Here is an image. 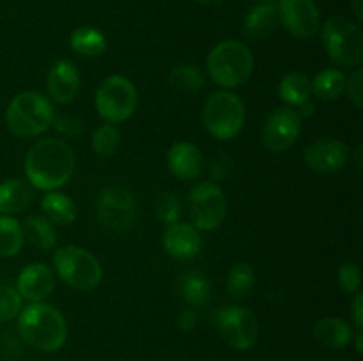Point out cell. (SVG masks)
<instances>
[{
    "instance_id": "f1b7e54d",
    "label": "cell",
    "mask_w": 363,
    "mask_h": 361,
    "mask_svg": "<svg viewBox=\"0 0 363 361\" xmlns=\"http://www.w3.org/2000/svg\"><path fill=\"white\" fill-rule=\"evenodd\" d=\"M21 223L9 214L0 216V257H14L23 246Z\"/></svg>"
},
{
    "instance_id": "3957f363",
    "label": "cell",
    "mask_w": 363,
    "mask_h": 361,
    "mask_svg": "<svg viewBox=\"0 0 363 361\" xmlns=\"http://www.w3.org/2000/svg\"><path fill=\"white\" fill-rule=\"evenodd\" d=\"M208 74L216 85L236 88L250 80L255 60L250 48L240 41H222L209 52L206 60Z\"/></svg>"
},
{
    "instance_id": "4316f807",
    "label": "cell",
    "mask_w": 363,
    "mask_h": 361,
    "mask_svg": "<svg viewBox=\"0 0 363 361\" xmlns=\"http://www.w3.org/2000/svg\"><path fill=\"white\" fill-rule=\"evenodd\" d=\"M25 239L41 250H52L57 243V232L52 223L43 216H28L21 225Z\"/></svg>"
},
{
    "instance_id": "83f0119b",
    "label": "cell",
    "mask_w": 363,
    "mask_h": 361,
    "mask_svg": "<svg viewBox=\"0 0 363 361\" xmlns=\"http://www.w3.org/2000/svg\"><path fill=\"white\" fill-rule=\"evenodd\" d=\"M169 84L177 92L191 94V92H199L204 87L206 76L194 64H177L170 69Z\"/></svg>"
},
{
    "instance_id": "1f68e13d",
    "label": "cell",
    "mask_w": 363,
    "mask_h": 361,
    "mask_svg": "<svg viewBox=\"0 0 363 361\" xmlns=\"http://www.w3.org/2000/svg\"><path fill=\"white\" fill-rule=\"evenodd\" d=\"M21 296L14 287L0 283V322H7L21 311Z\"/></svg>"
},
{
    "instance_id": "ac0fdd59",
    "label": "cell",
    "mask_w": 363,
    "mask_h": 361,
    "mask_svg": "<svg viewBox=\"0 0 363 361\" xmlns=\"http://www.w3.org/2000/svg\"><path fill=\"white\" fill-rule=\"evenodd\" d=\"M169 170L181 180L197 179L204 168V158L197 145L190 142H176L167 152Z\"/></svg>"
},
{
    "instance_id": "60d3db41",
    "label": "cell",
    "mask_w": 363,
    "mask_h": 361,
    "mask_svg": "<svg viewBox=\"0 0 363 361\" xmlns=\"http://www.w3.org/2000/svg\"><path fill=\"white\" fill-rule=\"evenodd\" d=\"M353 11L357 14V20L362 21L363 20V4L362 0H353Z\"/></svg>"
},
{
    "instance_id": "8fae6325",
    "label": "cell",
    "mask_w": 363,
    "mask_h": 361,
    "mask_svg": "<svg viewBox=\"0 0 363 361\" xmlns=\"http://www.w3.org/2000/svg\"><path fill=\"white\" fill-rule=\"evenodd\" d=\"M190 214L197 230H215L227 216V198L216 183H201L188 195Z\"/></svg>"
},
{
    "instance_id": "5b68a950",
    "label": "cell",
    "mask_w": 363,
    "mask_h": 361,
    "mask_svg": "<svg viewBox=\"0 0 363 361\" xmlns=\"http://www.w3.org/2000/svg\"><path fill=\"white\" fill-rule=\"evenodd\" d=\"M323 46L340 67H357L363 59V32L350 18L332 16L323 25Z\"/></svg>"
},
{
    "instance_id": "ffe728a7",
    "label": "cell",
    "mask_w": 363,
    "mask_h": 361,
    "mask_svg": "<svg viewBox=\"0 0 363 361\" xmlns=\"http://www.w3.org/2000/svg\"><path fill=\"white\" fill-rule=\"evenodd\" d=\"M34 202V188L21 179H9L0 184V212L16 214L28 209Z\"/></svg>"
},
{
    "instance_id": "d4e9b609",
    "label": "cell",
    "mask_w": 363,
    "mask_h": 361,
    "mask_svg": "<svg viewBox=\"0 0 363 361\" xmlns=\"http://www.w3.org/2000/svg\"><path fill=\"white\" fill-rule=\"evenodd\" d=\"M312 94L321 101H335L344 94L346 88V74L340 69L330 67L323 69L321 73L315 74L314 80H311Z\"/></svg>"
},
{
    "instance_id": "d590c367",
    "label": "cell",
    "mask_w": 363,
    "mask_h": 361,
    "mask_svg": "<svg viewBox=\"0 0 363 361\" xmlns=\"http://www.w3.org/2000/svg\"><path fill=\"white\" fill-rule=\"evenodd\" d=\"M52 124L57 130V133L64 134V137L67 138H77L84 133V124H82V120H78L77 117L73 115H67V113L53 117Z\"/></svg>"
},
{
    "instance_id": "ab89813d",
    "label": "cell",
    "mask_w": 363,
    "mask_h": 361,
    "mask_svg": "<svg viewBox=\"0 0 363 361\" xmlns=\"http://www.w3.org/2000/svg\"><path fill=\"white\" fill-rule=\"evenodd\" d=\"M298 108H300V110H296L298 115H300V117H307V119L315 113V105L311 101V99H308L307 103H303V105L298 106Z\"/></svg>"
},
{
    "instance_id": "52a82bcc",
    "label": "cell",
    "mask_w": 363,
    "mask_h": 361,
    "mask_svg": "<svg viewBox=\"0 0 363 361\" xmlns=\"http://www.w3.org/2000/svg\"><path fill=\"white\" fill-rule=\"evenodd\" d=\"M57 275L66 285L77 290H92L103 278V269L98 258L80 246H64L53 255Z\"/></svg>"
},
{
    "instance_id": "f6af8a7d",
    "label": "cell",
    "mask_w": 363,
    "mask_h": 361,
    "mask_svg": "<svg viewBox=\"0 0 363 361\" xmlns=\"http://www.w3.org/2000/svg\"><path fill=\"white\" fill-rule=\"evenodd\" d=\"M259 4H275V0H257Z\"/></svg>"
},
{
    "instance_id": "d6a6232c",
    "label": "cell",
    "mask_w": 363,
    "mask_h": 361,
    "mask_svg": "<svg viewBox=\"0 0 363 361\" xmlns=\"http://www.w3.org/2000/svg\"><path fill=\"white\" fill-rule=\"evenodd\" d=\"M156 218L167 227L177 223L181 218V202L174 193H162L156 200Z\"/></svg>"
},
{
    "instance_id": "2e32d148",
    "label": "cell",
    "mask_w": 363,
    "mask_h": 361,
    "mask_svg": "<svg viewBox=\"0 0 363 361\" xmlns=\"http://www.w3.org/2000/svg\"><path fill=\"white\" fill-rule=\"evenodd\" d=\"M163 248L177 260H191L202 250V237L190 223H172L163 232Z\"/></svg>"
},
{
    "instance_id": "30bf717a",
    "label": "cell",
    "mask_w": 363,
    "mask_h": 361,
    "mask_svg": "<svg viewBox=\"0 0 363 361\" xmlns=\"http://www.w3.org/2000/svg\"><path fill=\"white\" fill-rule=\"evenodd\" d=\"M96 214L105 229L124 232L131 229L137 219V200L126 188L110 186L99 193L96 202Z\"/></svg>"
},
{
    "instance_id": "d6986e66",
    "label": "cell",
    "mask_w": 363,
    "mask_h": 361,
    "mask_svg": "<svg viewBox=\"0 0 363 361\" xmlns=\"http://www.w3.org/2000/svg\"><path fill=\"white\" fill-rule=\"evenodd\" d=\"M279 25V9L275 4H257L248 11L243 21V34L248 39H264Z\"/></svg>"
},
{
    "instance_id": "6da1fadb",
    "label": "cell",
    "mask_w": 363,
    "mask_h": 361,
    "mask_svg": "<svg viewBox=\"0 0 363 361\" xmlns=\"http://www.w3.org/2000/svg\"><path fill=\"white\" fill-rule=\"evenodd\" d=\"M73 172V151L59 138H41L25 156V176L38 190L55 191L71 179Z\"/></svg>"
},
{
    "instance_id": "f35d334b",
    "label": "cell",
    "mask_w": 363,
    "mask_h": 361,
    "mask_svg": "<svg viewBox=\"0 0 363 361\" xmlns=\"http://www.w3.org/2000/svg\"><path fill=\"white\" fill-rule=\"evenodd\" d=\"M351 314H353V322L358 328V331H362L363 328V294L357 292V297L353 301V308H351Z\"/></svg>"
},
{
    "instance_id": "8992f818",
    "label": "cell",
    "mask_w": 363,
    "mask_h": 361,
    "mask_svg": "<svg viewBox=\"0 0 363 361\" xmlns=\"http://www.w3.org/2000/svg\"><path fill=\"white\" fill-rule=\"evenodd\" d=\"M245 105L240 96L220 91L209 96L202 108V122L206 130L218 140H230L243 130Z\"/></svg>"
},
{
    "instance_id": "cb8c5ba5",
    "label": "cell",
    "mask_w": 363,
    "mask_h": 361,
    "mask_svg": "<svg viewBox=\"0 0 363 361\" xmlns=\"http://www.w3.org/2000/svg\"><path fill=\"white\" fill-rule=\"evenodd\" d=\"M71 50L82 57H99L108 48L105 34L94 27H78L71 32Z\"/></svg>"
},
{
    "instance_id": "e575fe53",
    "label": "cell",
    "mask_w": 363,
    "mask_h": 361,
    "mask_svg": "<svg viewBox=\"0 0 363 361\" xmlns=\"http://www.w3.org/2000/svg\"><path fill=\"white\" fill-rule=\"evenodd\" d=\"M234 172V161L229 154L225 152H218L215 158L209 163V173H211V179L220 183V180H227Z\"/></svg>"
},
{
    "instance_id": "484cf974",
    "label": "cell",
    "mask_w": 363,
    "mask_h": 361,
    "mask_svg": "<svg viewBox=\"0 0 363 361\" xmlns=\"http://www.w3.org/2000/svg\"><path fill=\"white\" fill-rule=\"evenodd\" d=\"M279 96L284 103L293 108V106H300L307 103L312 96L311 78L305 73L294 71V73L286 74L279 85Z\"/></svg>"
},
{
    "instance_id": "74e56055",
    "label": "cell",
    "mask_w": 363,
    "mask_h": 361,
    "mask_svg": "<svg viewBox=\"0 0 363 361\" xmlns=\"http://www.w3.org/2000/svg\"><path fill=\"white\" fill-rule=\"evenodd\" d=\"M176 326L181 331H191L197 326V314H195L194 308H184V310L179 311L176 319Z\"/></svg>"
},
{
    "instance_id": "4fadbf2b",
    "label": "cell",
    "mask_w": 363,
    "mask_h": 361,
    "mask_svg": "<svg viewBox=\"0 0 363 361\" xmlns=\"http://www.w3.org/2000/svg\"><path fill=\"white\" fill-rule=\"evenodd\" d=\"M279 20L298 39H312L319 32L321 18L314 0H280Z\"/></svg>"
},
{
    "instance_id": "277c9868",
    "label": "cell",
    "mask_w": 363,
    "mask_h": 361,
    "mask_svg": "<svg viewBox=\"0 0 363 361\" xmlns=\"http://www.w3.org/2000/svg\"><path fill=\"white\" fill-rule=\"evenodd\" d=\"M53 106L46 96L35 91L14 96L6 108V126L14 137L34 138L45 133L53 122Z\"/></svg>"
},
{
    "instance_id": "7c38bea8",
    "label": "cell",
    "mask_w": 363,
    "mask_h": 361,
    "mask_svg": "<svg viewBox=\"0 0 363 361\" xmlns=\"http://www.w3.org/2000/svg\"><path fill=\"white\" fill-rule=\"evenodd\" d=\"M301 117L291 106L273 110L262 124V144L269 152H286L298 142Z\"/></svg>"
},
{
    "instance_id": "7a4b0ae2",
    "label": "cell",
    "mask_w": 363,
    "mask_h": 361,
    "mask_svg": "<svg viewBox=\"0 0 363 361\" xmlns=\"http://www.w3.org/2000/svg\"><path fill=\"white\" fill-rule=\"evenodd\" d=\"M18 331L25 343L43 353L59 350L67 338L66 319L55 306L46 303H32L21 308Z\"/></svg>"
},
{
    "instance_id": "603a6c76",
    "label": "cell",
    "mask_w": 363,
    "mask_h": 361,
    "mask_svg": "<svg viewBox=\"0 0 363 361\" xmlns=\"http://www.w3.org/2000/svg\"><path fill=\"white\" fill-rule=\"evenodd\" d=\"M45 218L55 225H71L78 218V209L73 198L60 191H48L41 200Z\"/></svg>"
},
{
    "instance_id": "e0dca14e",
    "label": "cell",
    "mask_w": 363,
    "mask_h": 361,
    "mask_svg": "<svg viewBox=\"0 0 363 361\" xmlns=\"http://www.w3.org/2000/svg\"><path fill=\"white\" fill-rule=\"evenodd\" d=\"M55 289V276L48 265L35 262L28 264L23 271L18 275L16 290L21 299H27L30 303H41Z\"/></svg>"
},
{
    "instance_id": "f546056e",
    "label": "cell",
    "mask_w": 363,
    "mask_h": 361,
    "mask_svg": "<svg viewBox=\"0 0 363 361\" xmlns=\"http://www.w3.org/2000/svg\"><path fill=\"white\" fill-rule=\"evenodd\" d=\"M255 285V271L248 262H238L227 275V292L233 299H243Z\"/></svg>"
},
{
    "instance_id": "9c48e42d",
    "label": "cell",
    "mask_w": 363,
    "mask_h": 361,
    "mask_svg": "<svg viewBox=\"0 0 363 361\" xmlns=\"http://www.w3.org/2000/svg\"><path fill=\"white\" fill-rule=\"evenodd\" d=\"M215 324L223 342L236 350L250 349L259 338V321L248 308H220L215 314Z\"/></svg>"
},
{
    "instance_id": "44dd1931",
    "label": "cell",
    "mask_w": 363,
    "mask_h": 361,
    "mask_svg": "<svg viewBox=\"0 0 363 361\" xmlns=\"http://www.w3.org/2000/svg\"><path fill=\"white\" fill-rule=\"evenodd\" d=\"M177 290L190 308H202L211 299V283L199 271L183 273L177 280Z\"/></svg>"
},
{
    "instance_id": "836d02e7",
    "label": "cell",
    "mask_w": 363,
    "mask_h": 361,
    "mask_svg": "<svg viewBox=\"0 0 363 361\" xmlns=\"http://www.w3.org/2000/svg\"><path fill=\"white\" fill-rule=\"evenodd\" d=\"M339 285L346 294L360 292L362 287V269L357 262H344L339 268Z\"/></svg>"
},
{
    "instance_id": "7bdbcfd3",
    "label": "cell",
    "mask_w": 363,
    "mask_h": 361,
    "mask_svg": "<svg viewBox=\"0 0 363 361\" xmlns=\"http://www.w3.org/2000/svg\"><path fill=\"white\" fill-rule=\"evenodd\" d=\"M354 158H357V168H362V147H357Z\"/></svg>"
},
{
    "instance_id": "ee69618b",
    "label": "cell",
    "mask_w": 363,
    "mask_h": 361,
    "mask_svg": "<svg viewBox=\"0 0 363 361\" xmlns=\"http://www.w3.org/2000/svg\"><path fill=\"white\" fill-rule=\"evenodd\" d=\"M362 331L360 333H358V335H357V349H358V353H362Z\"/></svg>"
},
{
    "instance_id": "b9f144b4",
    "label": "cell",
    "mask_w": 363,
    "mask_h": 361,
    "mask_svg": "<svg viewBox=\"0 0 363 361\" xmlns=\"http://www.w3.org/2000/svg\"><path fill=\"white\" fill-rule=\"evenodd\" d=\"M195 2L202 4V6H218V4H222L223 0H195Z\"/></svg>"
},
{
    "instance_id": "7402d4cb",
    "label": "cell",
    "mask_w": 363,
    "mask_h": 361,
    "mask_svg": "<svg viewBox=\"0 0 363 361\" xmlns=\"http://www.w3.org/2000/svg\"><path fill=\"white\" fill-rule=\"evenodd\" d=\"M314 336L318 342L330 349H342L353 340V328L340 317H325L314 326Z\"/></svg>"
},
{
    "instance_id": "8d00e7d4",
    "label": "cell",
    "mask_w": 363,
    "mask_h": 361,
    "mask_svg": "<svg viewBox=\"0 0 363 361\" xmlns=\"http://www.w3.org/2000/svg\"><path fill=\"white\" fill-rule=\"evenodd\" d=\"M363 73L362 69L353 71L350 78H346V88L344 91L350 96V101L353 103L354 108L360 110L363 106Z\"/></svg>"
},
{
    "instance_id": "4dcf8cb0",
    "label": "cell",
    "mask_w": 363,
    "mask_h": 361,
    "mask_svg": "<svg viewBox=\"0 0 363 361\" xmlns=\"http://www.w3.org/2000/svg\"><path fill=\"white\" fill-rule=\"evenodd\" d=\"M121 145V133L113 124H101L91 137V147L98 156H112Z\"/></svg>"
},
{
    "instance_id": "ba28073f",
    "label": "cell",
    "mask_w": 363,
    "mask_h": 361,
    "mask_svg": "<svg viewBox=\"0 0 363 361\" xmlns=\"http://www.w3.org/2000/svg\"><path fill=\"white\" fill-rule=\"evenodd\" d=\"M137 87L123 74L106 76L96 91V110L108 124H121L130 119L137 110Z\"/></svg>"
},
{
    "instance_id": "9a60e30c",
    "label": "cell",
    "mask_w": 363,
    "mask_h": 361,
    "mask_svg": "<svg viewBox=\"0 0 363 361\" xmlns=\"http://www.w3.org/2000/svg\"><path fill=\"white\" fill-rule=\"evenodd\" d=\"M46 88L50 101L67 105L77 98L80 91V73L71 60H57L46 74Z\"/></svg>"
},
{
    "instance_id": "5bb4252c",
    "label": "cell",
    "mask_w": 363,
    "mask_h": 361,
    "mask_svg": "<svg viewBox=\"0 0 363 361\" xmlns=\"http://www.w3.org/2000/svg\"><path fill=\"white\" fill-rule=\"evenodd\" d=\"M350 147L342 140L333 137H325L315 140L305 149L303 159L307 166L319 173L339 172L350 161Z\"/></svg>"
}]
</instances>
